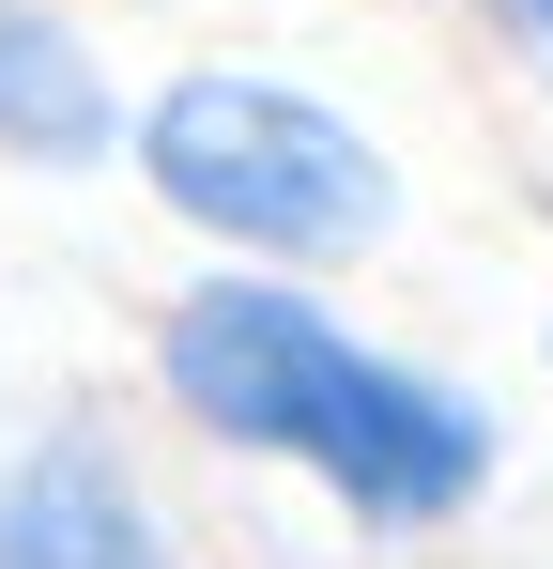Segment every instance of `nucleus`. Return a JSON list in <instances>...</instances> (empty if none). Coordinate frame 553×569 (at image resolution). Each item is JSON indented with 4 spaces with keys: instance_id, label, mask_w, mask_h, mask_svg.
Returning <instances> with one entry per match:
<instances>
[{
    "instance_id": "f257e3e1",
    "label": "nucleus",
    "mask_w": 553,
    "mask_h": 569,
    "mask_svg": "<svg viewBox=\"0 0 553 569\" xmlns=\"http://www.w3.org/2000/svg\"><path fill=\"white\" fill-rule=\"evenodd\" d=\"M154 400L231 462L308 477L354 539H446L492 508V400L415 355H384L354 308L292 262H215L154 308Z\"/></svg>"
},
{
    "instance_id": "f03ea898",
    "label": "nucleus",
    "mask_w": 553,
    "mask_h": 569,
    "mask_svg": "<svg viewBox=\"0 0 553 569\" xmlns=\"http://www.w3.org/2000/svg\"><path fill=\"white\" fill-rule=\"evenodd\" d=\"M123 170L215 262H292V278H354L415 216L400 154L339 93L276 78V62H184V78H154L139 123H123Z\"/></svg>"
},
{
    "instance_id": "7ed1b4c3",
    "label": "nucleus",
    "mask_w": 553,
    "mask_h": 569,
    "mask_svg": "<svg viewBox=\"0 0 553 569\" xmlns=\"http://www.w3.org/2000/svg\"><path fill=\"white\" fill-rule=\"evenodd\" d=\"M0 569H200L170 539V508L139 492V462L62 416V431H31L16 462H0Z\"/></svg>"
},
{
    "instance_id": "20e7f679",
    "label": "nucleus",
    "mask_w": 553,
    "mask_h": 569,
    "mask_svg": "<svg viewBox=\"0 0 553 569\" xmlns=\"http://www.w3.org/2000/svg\"><path fill=\"white\" fill-rule=\"evenodd\" d=\"M123 123L139 93L92 62L78 16H47V0H0V170H47V186H78L123 154Z\"/></svg>"
},
{
    "instance_id": "39448f33",
    "label": "nucleus",
    "mask_w": 553,
    "mask_h": 569,
    "mask_svg": "<svg viewBox=\"0 0 553 569\" xmlns=\"http://www.w3.org/2000/svg\"><path fill=\"white\" fill-rule=\"evenodd\" d=\"M461 16H476V31L507 47V78H523V93L553 108V0H461Z\"/></svg>"
},
{
    "instance_id": "423d86ee",
    "label": "nucleus",
    "mask_w": 553,
    "mask_h": 569,
    "mask_svg": "<svg viewBox=\"0 0 553 569\" xmlns=\"http://www.w3.org/2000/svg\"><path fill=\"white\" fill-rule=\"evenodd\" d=\"M539 355H553V339H539Z\"/></svg>"
}]
</instances>
